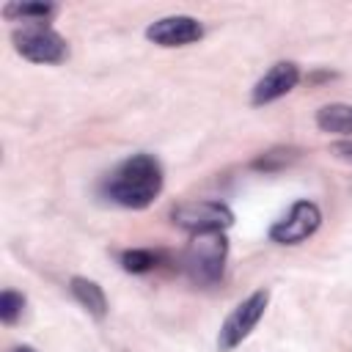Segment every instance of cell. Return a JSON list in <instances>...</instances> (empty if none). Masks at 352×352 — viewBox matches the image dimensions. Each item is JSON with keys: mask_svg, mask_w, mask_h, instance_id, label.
Instances as JSON below:
<instances>
[{"mask_svg": "<svg viewBox=\"0 0 352 352\" xmlns=\"http://www.w3.org/2000/svg\"><path fill=\"white\" fill-rule=\"evenodd\" d=\"M165 184L162 165L154 154H132L126 157L107 179H104V195L124 206V209H146L151 206Z\"/></svg>", "mask_w": 352, "mask_h": 352, "instance_id": "6da1fadb", "label": "cell"}, {"mask_svg": "<svg viewBox=\"0 0 352 352\" xmlns=\"http://www.w3.org/2000/svg\"><path fill=\"white\" fill-rule=\"evenodd\" d=\"M226 261H228V239L223 231L195 234L182 256V267L190 275V280L204 286L217 283L223 278Z\"/></svg>", "mask_w": 352, "mask_h": 352, "instance_id": "7a4b0ae2", "label": "cell"}, {"mask_svg": "<svg viewBox=\"0 0 352 352\" xmlns=\"http://www.w3.org/2000/svg\"><path fill=\"white\" fill-rule=\"evenodd\" d=\"M14 50L30 63H60L69 55L66 38L44 22H30L14 30Z\"/></svg>", "mask_w": 352, "mask_h": 352, "instance_id": "3957f363", "label": "cell"}, {"mask_svg": "<svg viewBox=\"0 0 352 352\" xmlns=\"http://www.w3.org/2000/svg\"><path fill=\"white\" fill-rule=\"evenodd\" d=\"M267 302H270V292H267V289H258V292H253L250 297H245V300L226 316V322H223V327H220V333H217V349H220V352L236 349V346L253 333V327L258 324V319L264 316Z\"/></svg>", "mask_w": 352, "mask_h": 352, "instance_id": "277c9868", "label": "cell"}, {"mask_svg": "<svg viewBox=\"0 0 352 352\" xmlns=\"http://www.w3.org/2000/svg\"><path fill=\"white\" fill-rule=\"evenodd\" d=\"M170 220L184 231L206 234V231H226L234 223V212L220 201H184L170 209Z\"/></svg>", "mask_w": 352, "mask_h": 352, "instance_id": "5b68a950", "label": "cell"}, {"mask_svg": "<svg viewBox=\"0 0 352 352\" xmlns=\"http://www.w3.org/2000/svg\"><path fill=\"white\" fill-rule=\"evenodd\" d=\"M322 226V209L314 201H297L292 209L270 226V239L278 245H300Z\"/></svg>", "mask_w": 352, "mask_h": 352, "instance_id": "8992f818", "label": "cell"}, {"mask_svg": "<svg viewBox=\"0 0 352 352\" xmlns=\"http://www.w3.org/2000/svg\"><path fill=\"white\" fill-rule=\"evenodd\" d=\"M201 36H204V25L187 14L162 16L146 28V38L160 44V47H184V44L198 41Z\"/></svg>", "mask_w": 352, "mask_h": 352, "instance_id": "52a82bcc", "label": "cell"}, {"mask_svg": "<svg viewBox=\"0 0 352 352\" xmlns=\"http://www.w3.org/2000/svg\"><path fill=\"white\" fill-rule=\"evenodd\" d=\"M300 82V66L294 60H278L270 72H264V77L253 85V94H250V102L256 107L261 104H270L280 96H286L294 85Z\"/></svg>", "mask_w": 352, "mask_h": 352, "instance_id": "ba28073f", "label": "cell"}, {"mask_svg": "<svg viewBox=\"0 0 352 352\" xmlns=\"http://www.w3.org/2000/svg\"><path fill=\"white\" fill-rule=\"evenodd\" d=\"M69 292H72V297H74L94 319H104V316H107V297H104V292H102V286H99L96 280L82 278V275H74V278L69 280Z\"/></svg>", "mask_w": 352, "mask_h": 352, "instance_id": "9c48e42d", "label": "cell"}, {"mask_svg": "<svg viewBox=\"0 0 352 352\" xmlns=\"http://www.w3.org/2000/svg\"><path fill=\"white\" fill-rule=\"evenodd\" d=\"M316 126L327 135H344L352 138V104L333 102L316 110Z\"/></svg>", "mask_w": 352, "mask_h": 352, "instance_id": "30bf717a", "label": "cell"}, {"mask_svg": "<svg viewBox=\"0 0 352 352\" xmlns=\"http://www.w3.org/2000/svg\"><path fill=\"white\" fill-rule=\"evenodd\" d=\"M160 264V256L148 248H129L121 253V267L132 275H143V272H151L154 267Z\"/></svg>", "mask_w": 352, "mask_h": 352, "instance_id": "8fae6325", "label": "cell"}, {"mask_svg": "<svg viewBox=\"0 0 352 352\" xmlns=\"http://www.w3.org/2000/svg\"><path fill=\"white\" fill-rule=\"evenodd\" d=\"M6 16H19V19H28V22H47L52 14H55V6L52 3H8L3 8Z\"/></svg>", "mask_w": 352, "mask_h": 352, "instance_id": "7c38bea8", "label": "cell"}, {"mask_svg": "<svg viewBox=\"0 0 352 352\" xmlns=\"http://www.w3.org/2000/svg\"><path fill=\"white\" fill-rule=\"evenodd\" d=\"M22 311H25V294H19L14 289H6L0 294V319H3V324H16Z\"/></svg>", "mask_w": 352, "mask_h": 352, "instance_id": "4fadbf2b", "label": "cell"}, {"mask_svg": "<svg viewBox=\"0 0 352 352\" xmlns=\"http://www.w3.org/2000/svg\"><path fill=\"white\" fill-rule=\"evenodd\" d=\"M294 157H297L294 148H272V151L256 157V160H253V168H256V170H278V168L289 165Z\"/></svg>", "mask_w": 352, "mask_h": 352, "instance_id": "5bb4252c", "label": "cell"}, {"mask_svg": "<svg viewBox=\"0 0 352 352\" xmlns=\"http://www.w3.org/2000/svg\"><path fill=\"white\" fill-rule=\"evenodd\" d=\"M333 154L341 157V160H346V162H352V140H338V143H333Z\"/></svg>", "mask_w": 352, "mask_h": 352, "instance_id": "9a60e30c", "label": "cell"}, {"mask_svg": "<svg viewBox=\"0 0 352 352\" xmlns=\"http://www.w3.org/2000/svg\"><path fill=\"white\" fill-rule=\"evenodd\" d=\"M11 352H36V349H33L30 344H19V346H14Z\"/></svg>", "mask_w": 352, "mask_h": 352, "instance_id": "2e32d148", "label": "cell"}]
</instances>
